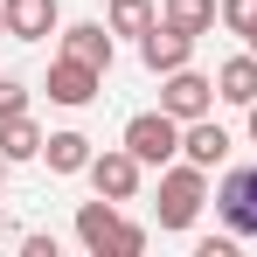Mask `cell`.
<instances>
[{
  "instance_id": "6da1fadb",
  "label": "cell",
  "mask_w": 257,
  "mask_h": 257,
  "mask_svg": "<svg viewBox=\"0 0 257 257\" xmlns=\"http://www.w3.org/2000/svg\"><path fill=\"white\" fill-rule=\"evenodd\" d=\"M215 195H209V167H195V160H167L160 167V202H153V222L160 229H195V215L209 209Z\"/></svg>"
},
{
  "instance_id": "7a4b0ae2",
  "label": "cell",
  "mask_w": 257,
  "mask_h": 257,
  "mask_svg": "<svg viewBox=\"0 0 257 257\" xmlns=\"http://www.w3.org/2000/svg\"><path fill=\"white\" fill-rule=\"evenodd\" d=\"M77 243L90 257H139L146 250V222H125L118 202H77Z\"/></svg>"
},
{
  "instance_id": "3957f363",
  "label": "cell",
  "mask_w": 257,
  "mask_h": 257,
  "mask_svg": "<svg viewBox=\"0 0 257 257\" xmlns=\"http://www.w3.org/2000/svg\"><path fill=\"white\" fill-rule=\"evenodd\" d=\"M118 146H132L139 167H167V160H181V118L174 111H132Z\"/></svg>"
},
{
  "instance_id": "277c9868",
  "label": "cell",
  "mask_w": 257,
  "mask_h": 257,
  "mask_svg": "<svg viewBox=\"0 0 257 257\" xmlns=\"http://www.w3.org/2000/svg\"><path fill=\"white\" fill-rule=\"evenodd\" d=\"M215 215L229 236H257V167H229L215 181Z\"/></svg>"
},
{
  "instance_id": "5b68a950",
  "label": "cell",
  "mask_w": 257,
  "mask_h": 257,
  "mask_svg": "<svg viewBox=\"0 0 257 257\" xmlns=\"http://www.w3.org/2000/svg\"><path fill=\"white\" fill-rule=\"evenodd\" d=\"M139 181H146V167L132 160V146H104V153H90V188H97L104 202L125 209L132 195H139Z\"/></svg>"
},
{
  "instance_id": "8992f818",
  "label": "cell",
  "mask_w": 257,
  "mask_h": 257,
  "mask_svg": "<svg viewBox=\"0 0 257 257\" xmlns=\"http://www.w3.org/2000/svg\"><path fill=\"white\" fill-rule=\"evenodd\" d=\"M160 111H174L181 125H188V118H209L215 111V77H202V70H167V77H160Z\"/></svg>"
},
{
  "instance_id": "52a82bcc",
  "label": "cell",
  "mask_w": 257,
  "mask_h": 257,
  "mask_svg": "<svg viewBox=\"0 0 257 257\" xmlns=\"http://www.w3.org/2000/svg\"><path fill=\"white\" fill-rule=\"evenodd\" d=\"M42 90H49V104H63V111H84L90 97L104 90V70H90V63H77V56H56Z\"/></svg>"
},
{
  "instance_id": "ba28073f",
  "label": "cell",
  "mask_w": 257,
  "mask_h": 257,
  "mask_svg": "<svg viewBox=\"0 0 257 257\" xmlns=\"http://www.w3.org/2000/svg\"><path fill=\"white\" fill-rule=\"evenodd\" d=\"M188 56H195V35H181V28H167V21H153V28L139 35V63H146L153 77L188 70Z\"/></svg>"
},
{
  "instance_id": "9c48e42d",
  "label": "cell",
  "mask_w": 257,
  "mask_h": 257,
  "mask_svg": "<svg viewBox=\"0 0 257 257\" xmlns=\"http://www.w3.org/2000/svg\"><path fill=\"white\" fill-rule=\"evenodd\" d=\"M63 56H77L90 70H111V56H118L111 21H70V28H63Z\"/></svg>"
},
{
  "instance_id": "30bf717a",
  "label": "cell",
  "mask_w": 257,
  "mask_h": 257,
  "mask_svg": "<svg viewBox=\"0 0 257 257\" xmlns=\"http://www.w3.org/2000/svg\"><path fill=\"white\" fill-rule=\"evenodd\" d=\"M229 146H236V139L215 125V118H188V125H181V160H195V167H209V174L229 160Z\"/></svg>"
},
{
  "instance_id": "8fae6325",
  "label": "cell",
  "mask_w": 257,
  "mask_h": 257,
  "mask_svg": "<svg viewBox=\"0 0 257 257\" xmlns=\"http://www.w3.org/2000/svg\"><path fill=\"white\" fill-rule=\"evenodd\" d=\"M63 28V7L56 0H7V35L14 42H49Z\"/></svg>"
},
{
  "instance_id": "7c38bea8",
  "label": "cell",
  "mask_w": 257,
  "mask_h": 257,
  "mask_svg": "<svg viewBox=\"0 0 257 257\" xmlns=\"http://www.w3.org/2000/svg\"><path fill=\"white\" fill-rule=\"evenodd\" d=\"M215 97L222 104H257V49H243V56H229L222 70H215Z\"/></svg>"
},
{
  "instance_id": "4fadbf2b",
  "label": "cell",
  "mask_w": 257,
  "mask_h": 257,
  "mask_svg": "<svg viewBox=\"0 0 257 257\" xmlns=\"http://www.w3.org/2000/svg\"><path fill=\"white\" fill-rule=\"evenodd\" d=\"M90 153H97V146H90L77 125H70V132H49V139H42L49 174H90Z\"/></svg>"
},
{
  "instance_id": "5bb4252c",
  "label": "cell",
  "mask_w": 257,
  "mask_h": 257,
  "mask_svg": "<svg viewBox=\"0 0 257 257\" xmlns=\"http://www.w3.org/2000/svg\"><path fill=\"white\" fill-rule=\"evenodd\" d=\"M160 21L202 42V35H209L215 21H222V0H160Z\"/></svg>"
},
{
  "instance_id": "9a60e30c",
  "label": "cell",
  "mask_w": 257,
  "mask_h": 257,
  "mask_svg": "<svg viewBox=\"0 0 257 257\" xmlns=\"http://www.w3.org/2000/svg\"><path fill=\"white\" fill-rule=\"evenodd\" d=\"M42 139H49V132L35 125L28 111H21V118H0V153H7L14 167H28V160H42Z\"/></svg>"
},
{
  "instance_id": "2e32d148",
  "label": "cell",
  "mask_w": 257,
  "mask_h": 257,
  "mask_svg": "<svg viewBox=\"0 0 257 257\" xmlns=\"http://www.w3.org/2000/svg\"><path fill=\"white\" fill-rule=\"evenodd\" d=\"M104 21H111V35H132V42H139V35L160 21V0H111Z\"/></svg>"
},
{
  "instance_id": "e0dca14e",
  "label": "cell",
  "mask_w": 257,
  "mask_h": 257,
  "mask_svg": "<svg viewBox=\"0 0 257 257\" xmlns=\"http://www.w3.org/2000/svg\"><path fill=\"white\" fill-rule=\"evenodd\" d=\"M222 28L243 35V49H257V0H222Z\"/></svg>"
},
{
  "instance_id": "ac0fdd59",
  "label": "cell",
  "mask_w": 257,
  "mask_h": 257,
  "mask_svg": "<svg viewBox=\"0 0 257 257\" xmlns=\"http://www.w3.org/2000/svg\"><path fill=\"white\" fill-rule=\"evenodd\" d=\"M28 111V84L21 77H0V118H21Z\"/></svg>"
},
{
  "instance_id": "d6986e66",
  "label": "cell",
  "mask_w": 257,
  "mask_h": 257,
  "mask_svg": "<svg viewBox=\"0 0 257 257\" xmlns=\"http://www.w3.org/2000/svg\"><path fill=\"white\" fill-rule=\"evenodd\" d=\"M195 257H236V236H202Z\"/></svg>"
},
{
  "instance_id": "ffe728a7",
  "label": "cell",
  "mask_w": 257,
  "mask_h": 257,
  "mask_svg": "<svg viewBox=\"0 0 257 257\" xmlns=\"http://www.w3.org/2000/svg\"><path fill=\"white\" fill-rule=\"evenodd\" d=\"M21 257H56V236H42V229H35V236H21Z\"/></svg>"
},
{
  "instance_id": "44dd1931",
  "label": "cell",
  "mask_w": 257,
  "mask_h": 257,
  "mask_svg": "<svg viewBox=\"0 0 257 257\" xmlns=\"http://www.w3.org/2000/svg\"><path fill=\"white\" fill-rule=\"evenodd\" d=\"M243 132H250V146H257V104H243Z\"/></svg>"
},
{
  "instance_id": "7402d4cb",
  "label": "cell",
  "mask_w": 257,
  "mask_h": 257,
  "mask_svg": "<svg viewBox=\"0 0 257 257\" xmlns=\"http://www.w3.org/2000/svg\"><path fill=\"white\" fill-rule=\"evenodd\" d=\"M0 35H7V0H0Z\"/></svg>"
},
{
  "instance_id": "603a6c76",
  "label": "cell",
  "mask_w": 257,
  "mask_h": 257,
  "mask_svg": "<svg viewBox=\"0 0 257 257\" xmlns=\"http://www.w3.org/2000/svg\"><path fill=\"white\" fill-rule=\"evenodd\" d=\"M7 167H14V160H7V153H0V181H7Z\"/></svg>"
},
{
  "instance_id": "cb8c5ba5",
  "label": "cell",
  "mask_w": 257,
  "mask_h": 257,
  "mask_svg": "<svg viewBox=\"0 0 257 257\" xmlns=\"http://www.w3.org/2000/svg\"><path fill=\"white\" fill-rule=\"evenodd\" d=\"M0 236H7V209H0Z\"/></svg>"
}]
</instances>
